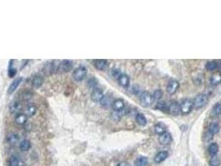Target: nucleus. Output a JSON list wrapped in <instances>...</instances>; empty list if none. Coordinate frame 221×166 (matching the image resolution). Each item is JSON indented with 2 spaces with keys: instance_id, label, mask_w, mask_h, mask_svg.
Masks as SVG:
<instances>
[{
  "instance_id": "nucleus-24",
  "label": "nucleus",
  "mask_w": 221,
  "mask_h": 166,
  "mask_svg": "<svg viewBox=\"0 0 221 166\" xmlns=\"http://www.w3.org/2000/svg\"><path fill=\"white\" fill-rule=\"evenodd\" d=\"M20 159L17 156H10L9 159H8V166H20Z\"/></svg>"
},
{
  "instance_id": "nucleus-14",
  "label": "nucleus",
  "mask_w": 221,
  "mask_h": 166,
  "mask_svg": "<svg viewBox=\"0 0 221 166\" xmlns=\"http://www.w3.org/2000/svg\"><path fill=\"white\" fill-rule=\"evenodd\" d=\"M37 111H38V108H37V106L33 103L28 104L26 106V108L24 110L27 116H29V117L35 116V114L37 113Z\"/></svg>"
},
{
  "instance_id": "nucleus-16",
  "label": "nucleus",
  "mask_w": 221,
  "mask_h": 166,
  "mask_svg": "<svg viewBox=\"0 0 221 166\" xmlns=\"http://www.w3.org/2000/svg\"><path fill=\"white\" fill-rule=\"evenodd\" d=\"M169 156V154L167 151H161L157 153L156 156L154 158V161L156 164H160L161 162H163L164 160H166Z\"/></svg>"
},
{
  "instance_id": "nucleus-15",
  "label": "nucleus",
  "mask_w": 221,
  "mask_h": 166,
  "mask_svg": "<svg viewBox=\"0 0 221 166\" xmlns=\"http://www.w3.org/2000/svg\"><path fill=\"white\" fill-rule=\"evenodd\" d=\"M15 123L18 125H24L28 121V116L25 113H19L15 116Z\"/></svg>"
},
{
  "instance_id": "nucleus-1",
  "label": "nucleus",
  "mask_w": 221,
  "mask_h": 166,
  "mask_svg": "<svg viewBox=\"0 0 221 166\" xmlns=\"http://www.w3.org/2000/svg\"><path fill=\"white\" fill-rule=\"evenodd\" d=\"M87 74V68L83 67V66H80L78 68H77L72 72V78L76 81V82H82L86 78Z\"/></svg>"
},
{
  "instance_id": "nucleus-29",
  "label": "nucleus",
  "mask_w": 221,
  "mask_h": 166,
  "mask_svg": "<svg viewBox=\"0 0 221 166\" xmlns=\"http://www.w3.org/2000/svg\"><path fill=\"white\" fill-rule=\"evenodd\" d=\"M13 62V60H10L9 66H8V77H9L10 78L15 77V75L17 74V69L12 67Z\"/></svg>"
},
{
  "instance_id": "nucleus-26",
  "label": "nucleus",
  "mask_w": 221,
  "mask_h": 166,
  "mask_svg": "<svg viewBox=\"0 0 221 166\" xmlns=\"http://www.w3.org/2000/svg\"><path fill=\"white\" fill-rule=\"evenodd\" d=\"M219 125L217 124V123H211L209 126V129H208V131L211 135H214V134H217L219 132Z\"/></svg>"
},
{
  "instance_id": "nucleus-34",
  "label": "nucleus",
  "mask_w": 221,
  "mask_h": 166,
  "mask_svg": "<svg viewBox=\"0 0 221 166\" xmlns=\"http://www.w3.org/2000/svg\"><path fill=\"white\" fill-rule=\"evenodd\" d=\"M156 108L160 110V111H168V106L166 105V102H158L156 105Z\"/></svg>"
},
{
  "instance_id": "nucleus-3",
  "label": "nucleus",
  "mask_w": 221,
  "mask_h": 166,
  "mask_svg": "<svg viewBox=\"0 0 221 166\" xmlns=\"http://www.w3.org/2000/svg\"><path fill=\"white\" fill-rule=\"evenodd\" d=\"M207 101H208V96H207L206 95L201 94L195 97V100L193 101V105H194V107H195V108L199 109L205 106Z\"/></svg>"
},
{
  "instance_id": "nucleus-37",
  "label": "nucleus",
  "mask_w": 221,
  "mask_h": 166,
  "mask_svg": "<svg viewBox=\"0 0 221 166\" xmlns=\"http://www.w3.org/2000/svg\"><path fill=\"white\" fill-rule=\"evenodd\" d=\"M121 116H122V115H121V112H116V111H114V113L111 114V118H112L113 120H120Z\"/></svg>"
},
{
  "instance_id": "nucleus-12",
  "label": "nucleus",
  "mask_w": 221,
  "mask_h": 166,
  "mask_svg": "<svg viewBox=\"0 0 221 166\" xmlns=\"http://www.w3.org/2000/svg\"><path fill=\"white\" fill-rule=\"evenodd\" d=\"M23 82V77H18L13 81V82L9 85V87L8 88V94H13V92L17 90V88L19 87L21 82Z\"/></svg>"
},
{
  "instance_id": "nucleus-2",
  "label": "nucleus",
  "mask_w": 221,
  "mask_h": 166,
  "mask_svg": "<svg viewBox=\"0 0 221 166\" xmlns=\"http://www.w3.org/2000/svg\"><path fill=\"white\" fill-rule=\"evenodd\" d=\"M73 68V63L70 60H63L58 64V72L60 73H65L69 72Z\"/></svg>"
},
{
  "instance_id": "nucleus-20",
  "label": "nucleus",
  "mask_w": 221,
  "mask_h": 166,
  "mask_svg": "<svg viewBox=\"0 0 221 166\" xmlns=\"http://www.w3.org/2000/svg\"><path fill=\"white\" fill-rule=\"evenodd\" d=\"M221 82V72H217L214 74L212 75V77H210V83L212 85L217 86Z\"/></svg>"
},
{
  "instance_id": "nucleus-6",
  "label": "nucleus",
  "mask_w": 221,
  "mask_h": 166,
  "mask_svg": "<svg viewBox=\"0 0 221 166\" xmlns=\"http://www.w3.org/2000/svg\"><path fill=\"white\" fill-rule=\"evenodd\" d=\"M194 105L193 101L190 100H185L180 105V112L184 115L189 114L190 111H192Z\"/></svg>"
},
{
  "instance_id": "nucleus-22",
  "label": "nucleus",
  "mask_w": 221,
  "mask_h": 166,
  "mask_svg": "<svg viewBox=\"0 0 221 166\" xmlns=\"http://www.w3.org/2000/svg\"><path fill=\"white\" fill-rule=\"evenodd\" d=\"M136 166H147L148 165V159L146 156H139L135 161Z\"/></svg>"
},
{
  "instance_id": "nucleus-25",
  "label": "nucleus",
  "mask_w": 221,
  "mask_h": 166,
  "mask_svg": "<svg viewBox=\"0 0 221 166\" xmlns=\"http://www.w3.org/2000/svg\"><path fill=\"white\" fill-rule=\"evenodd\" d=\"M208 151H209V154L211 156H214L216 155V154L219 152V146L216 143H212V144H209V149H208Z\"/></svg>"
},
{
  "instance_id": "nucleus-38",
  "label": "nucleus",
  "mask_w": 221,
  "mask_h": 166,
  "mask_svg": "<svg viewBox=\"0 0 221 166\" xmlns=\"http://www.w3.org/2000/svg\"><path fill=\"white\" fill-rule=\"evenodd\" d=\"M117 166H130V165H129L127 163H126V162H122V163H120Z\"/></svg>"
},
{
  "instance_id": "nucleus-17",
  "label": "nucleus",
  "mask_w": 221,
  "mask_h": 166,
  "mask_svg": "<svg viewBox=\"0 0 221 166\" xmlns=\"http://www.w3.org/2000/svg\"><path fill=\"white\" fill-rule=\"evenodd\" d=\"M118 82H119V84H120L121 87L126 88V87H129V85H130V78H129V77H128L127 75L121 74L120 76V77L118 78Z\"/></svg>"
},
{
  "instance_id": "nucleus-8",
  "label": "nucleus",
  "mask_w": 221,
  "mask_h": 166,
  "mask_svg": "<svg viewBox=\"0 0 221 166\" xmlns=\"http://www.w3.org/2000/svg\"><path fill=\"white\" fill-rule=\"evenodd\" d=\"M111 107H112L113 111L116 112H121L125 109V103L121 99H116L112 101Z\"/></svg>"
},
{
  "instance_id": "nucleus-11",
  "label": "nucleus",
  "mask_w": 221,
  "mask_h": 166,
  "mask_svg": "<svg viewBox=\"0 0 221 166\" xmlns=\"http://www.w3.org/2000/svg\"><path fill=\"white\" fill-rule=\"evenodd\" d=\"M94 67L99 71L106 70L108 67V62L105 59H97L94 61Z\"/></svg>"
},
{
  "instance_id": "nucleus-10",
  "label": "nucleus",
  "mask_w": 221,
  "mask_h": 166,
  "mask_svg": "<svg viewBox=\"0 0 221 166\" xmlns=\"http://www.w3.org/2000/svg\"><path fill=\"white\" fill-rule=\"evenodd\" d=\"M168 111L173 116H177L180 113V105L176 101H172L168 106Z\"/></svg>"
},
{
  "instance_id": "nucleus-13",
  "label": "nucleus",
  "mask_w": 221,
  "mask_h": 166,
  "mask_svg": "<svg viewBox=\"0 0 221 166\" xmlns=\"http://www.w3.org/2000/svg\"><path fill=\"white\" fill-rule=\"evenodd\" d=\"M44 82V78L43 76H41V75H36V76H34V77H33L31 83L32 86H33L34 88L38 89V88H39V87H41L42 86H43Z\"/></svg>"
},
{
  "instance_id": "nucleus-23",
  "label": "nucleus",
  "mask_w": 221,
  "mask_h": 166,
  "mask_svg": "<svg viewBox=\"0 0 221 166\" xmlns=\"http://www.w3.org/2000/svg\"><path fill=\"white\" fill-rule=\"evenodd\" d=\"M19 148L22 151H28L31 148V142L28 140H22L19 144Z\"/></svg>"
},
{
  "instance_id": "nucleus-27",
  "label": "nucleus",
  "mask_w": 221,
  "mask_h": 166,
  "mask_svg": "<svg viewBox=\"0 0 221 166\" xmlns=\"http://www.w3.org/2000/svg\"><path fill=\"white\" fill-rule=\"evenodd\" d=\"M136 122L138 123L140 125H141V126H145L147 123V120L146 118V116L141 113L137 114L136 116Z\"/></svg>"
},
{
  "instance_id": "nucleus-19",
  "label": "nucleus",
  "mask_w": 221,
  "mask_h": 166,
  "mask_svg": "<svg viewBox=\"0 0 221 166\" xmlns=\"http://www.w3.org/2000/svg\"><path fill=\"white\" fill-rule=\"evenodd\" d=\"M171 140H172V138H171V135L170 133H164L163 135H160V137H159V141H160V143L162 144H168L171 143Z\"/></svg>"
},
{
  "instance_id": "nucleus-28",
  "label": "nucleus",
  "mask_w": 221,
  "mask_h": 166,
  "mask_svg": "<svg viewBox=\"0 0 221 166\" xmlns=\"http://www.w3.org/2000/svg\"><path fill=\"white\" fill-rule=\"evenodd\" d=\"M97 86H98V81H97L95 77L89 78L88 81H87V87H88L90 89H95L96 87H98Z\"/></svg>"
},
{
  "instance_id": "nucleus-7",
  "label": "nucleus",
  "mask_w": 221,
  "mask_h": 166,
  "mask_svg": "<svg viewBox=\"0 0 221 166\" xmlns=\"http://www.w3.org/2000/svg\"><path fill=\"white\" fill-rule=\"evenodd\" d=\"M103 92L99 87H96V88L92 90V92L91 93V98L94 102H100L101 99L103 98Z\"/></svg>"
},
{
  "instance_id": "nucleus-33",
  "label": "nucleus",
  "mask_w": 221,
  "mask_h": 166,
  "mask_svg": "<svg viewBox=\"0 0 221 166\" xmlns=\"http://www.w3.org/2000/svg\"><path fill=\"white\" fill-rule=\"evenodd\" d=\"M220 164V161H219V158L214 155V156H212V158L209 160V165L210 166H219Z\"/></svg>"
},
{
  "instance_id": "nucleus-35",
  "label": "nucleus",
  "mask_w": 221,
  "mask_h": 166,
  "mask_svg": "<svg viewBox=\"0 0 221 166\" xmlns=\"http://www.w3.org/2000/svg\"><path fill=\"white\" fill-rule=\"evenodd\" d=\"M213 112L216 116L221 115V103H218L215 105V106L214 107V110H213Z\"/></svg>"
},
{
  "instance_id": "nucleus-4",
  "label": "nucleus",
  "mask_w": 221,
  "mask_h": 166,
  "mask_svg": "<svg viewBox=\"0 0 221 166\" xmlns=\"http://www.w3.org/2000/svg\"><path fill=\"white\" fill-rule=\"evenodd\" d=\"M152 96L151 95V93L148 92H143L140 96V101L141 104L142 106L144 107H148L152 105Z\"/></svg>"
},
{
  "instance_id": "nucleus-32",
  "label": "nucleus",
  "mask_w": 221,
  "mask_h": 166,
  "mask_svg": "<svg viewBox=\"0 0 221 166\" xmlns=\"http://www.w3.org/2000/svg\"><path fill=\"white\" fill-rule=\"evenodd\" d=\"M162 96H163V92H162V91H161V90L158 89L154 92V93H153V96H152V99L158 101H160L161 98H162Z\"/></svg>"
},
{
  "instance_id": "nucleus-36",
  "label": "nucleus",
  "mask_w": 221,
  "mask_h": 166,
  "mask_svg": "<svg viewBox=\"0 0 221 166\" xmlns=\"http://www.w3.org/2000/svg\"><path fill=\"white\" fill-rule=\"evenodd\" d=\"M110 73H111V76H112L114 78H116V79H117V80H118V78L120 77L121 75V72L118 70V69H112Z\"/></svg>"
},
{
  "instance_id": "nucleus-31",
  "label": "nucleus",
  "mask_w": 221,
  "mask_h": 166,
  "mask_svg": "<svg viewBox=\"0 0 221 166\" xmlns=\"http://www.w3.org/2000/svg\"><path fill=\"white\" fill-rule=\"evenodd\" d=\"M217 68H218V64L215 62H213V61L212 62H208L205 64V68L209 71H214Z\"/></svg>"
},
{
  "instance_id": "nucleus-18",
  "label": "nucleus",
  "mask_w": 221,
  "mask_h": 166,
  "mask_svg": "<svg viewBox=\"0 0 221 166\" xmlns=\"http://www.w3.org/2000/svg\"><path fill=\"white\" fill-rule=\"evenodd\" d=\"M8 142L13 145H16L18 143H19V136L15 133H9L7 136Z\"/></svg>"
},
{
  "instance_id": "nucleus-21",
  "label": "nucleus",
  "mask_w": 221,
  "mask_h": 166,
  "mask_svg": "<svg viewBox=\"0 0 221 166\" xmlns=\"http://www.w3.org/2000/svg\"><path fill=\"white\" fill-rule=\"evenodd\" d=\"M154 130L157 135H163L164 133L166 132V126H165V125L162 124V123H157V124L155 125Z\"/></svg>"
},
{
  "instance_id": "nucleus-30",
  "label": "nucleus",
  "mask_w": 221,
  "mask_h": 166,
  "mask_svg": "<svg viewBox=\"0 0 221 166\" xmlns=\"http://www.w3.org/2000/svg\"><path fill=\"white\" fill-rule=\"evenodd\" d=\"M100 103H101V105L102 106H104V107H107V106H110L111 105V100H110V97L109 96H104L103 98L101 99V101H100Z\"/></svg>"
},
{
  "instance_id": "nucleus-5",
  "label": "nucleus",
  "mask_w": 221,
  "mask_h": 166,
  "mask_svg": "<svg viewBox=\"0 0 221 166\" xmlns=\"http://www.w3.org/2000/svg\"><path fill=\"white\" fill-rule=\"evenodd\" d=\"M9 111L11 114H19L20 111H22L23 105L19 101L14 100L10 102L9 104Z\"/></svg>"
},
{
  "instance_id": "nucleus-9",
  "label": "nucleus",
  "mask_w": 221,
  "mask_h": 166,
  "mask_svg": "<svg viewBox=\"0 0 221 166\" xmlns=\"http://www.w3.org/2000/svg\"><path fill=\"white\" fill-rule=\"evenodd\" d=\"M180 87V83L176 80H172L171 82H169L167 87H166V92H168V94L173 95L176 92V91L178 90Z\"/></svg>"
}]
</instances>
